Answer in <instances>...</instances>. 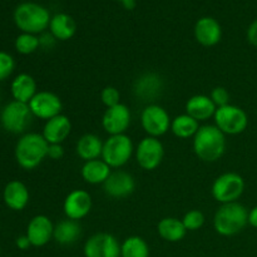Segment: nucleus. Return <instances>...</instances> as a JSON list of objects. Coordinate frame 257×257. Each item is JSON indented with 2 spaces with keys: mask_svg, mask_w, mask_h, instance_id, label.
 I'll return each instance as SVG.
<instances>
[{
  "mask_svg": "<svg viewBox=\"0 0 257 257\" xmlns=\"http://www.w3.org/2000/svg\"><path fill=\"white\" fill-rule=\"evenodd\" d=\"M28 104L33 115L40 119L49 120L55 115L62 114L60 112H62L63 103L60 98L55 93L47 92V90L37 93Z\"/></svg>",
  "mask_w": 257,
  "mask_h": 257,
  "instance_id": "nucleus-12",
  "label": "nucleus"
},
{
  "mask_svg": "<svg viewBox=\"0 0 257 257\" xmlns=\"http://www.w3.org/2000/svg\"><path fill=\"white\" fill-rule=\"evenodd\" d=\"M49 143L43 135L28 133L23 136L15 148V157L18 163L25 170H33L38 167L48 157Z\"/></svg>",
  "mask_w": 257,
  "mask_h": 257,
  "instance_id": "nucleus-3",
  "label": "nucleus"
},
{
  "mask_svg": "<svg viewBox=\"0 0 257 257\" xmlns=\"http://www.w3.org/2000/svg\"><path fill=\"white\" fill-rule=\"evenodd\" d=\"M211 100L215 103V105L217 108L225 107V105L230 104V93L226 88L223 87H216L213 88L212 92L210 94Z\"/></svg>",
  "mask_w": 257,
  "mask_h": 257,
  "instance_id": "nucleus-33",
  "label": "nucleus"
},
{
  "mask_svg": "<svg viewBox=\"0 0 257 257\" xmlns=\"http://www.w3.org/2000/svg\"><path fill=\"white\" fill-rule=\"evenodd\" d=\"M131 124V110L123 103L107 108L102 117V125L110 136L125 135Z\"/></svg>",
  "mask_w": 257,
  "mask_h": 257,
  "instance_id": "nucleus-13",
  "label": "nucleus"
},
{
  "mask_svg": "<svg viewBox=\"0 0 257 257\" xmlns=\"http://www.w3.org/2000/svg\"><path fill=\"white\" fill-rule=\"evenodd\" d=\"M100 100L107 108L114 107L120 103V93L115 87H105L100 92Z\"/></svg>",
  "mask_w": 257,
  "mask_h": 257,
  "instance_id": "nucleus-32",
  "label": "nucleus"
},
{
  "mask_svg": "<svg viewBox=\"0 0 257 257\" xmlns=\"http://www.w3.org/2000/svg\"><path fill=\"white\" fill-rule=\"evenodd\" d=\"M135 188V178L125 171H114L103 183V190H104L105 195L112 198L128 197L130 195H132Z\"/></svg>",
  "mask_w": 257,
  "mask_h": 257,
  "instance_id": "nucleus-15",
  "label": "nucleus"
},
{
  "mask_svg": "<svg viewBox=\"0 0 257 257\" xmlns=\"http://www.w3.org/2000/svg\"><path fill=\"white\" fill-rule=\"evenodd\" d=\"M103 143L104 142H102V140L98 136L93 135V133H87L79 138L75 151H77V155L84 162L98 160L99 157H102Z\"/></svg>",
  "mask_w": 257,
  "mask_h": 257,
  "instance_id": "nucleus-24",
  "label": "nucleus"
},
{
  "mask_svg": "<svg viewBox=\"0 0 257 257\" xmlns=\"http://www.w3.org/2000/svg\"><path fill=\"white\" fill-rule=\"evenodd\" d=\"M248 223L247 208L240 202L223 203L213 218V227L221 236H235Z\"/></svg>",
  "mask_w": 257,
  "mask_h": 257,
  "instance_id": "nucleus-2",
  "label": "nucleus"
},
{
  "mask_svg": "<svg viewBox=\"0 0 257 257\" xmlns=\"http://www.w3.org/2000/svg\"><path fill=\"white\" fill-rule=\"evenodd\" d=\"M53 235H54V225L47 216H35L28 225L27 236L32 246H35V247H42L47 245L53 238Z\"/></svg>",
  "mask_w": 257,
  "mask_h": 257,
  "instance_id": "nucleus-16",
  "label": "nucleus"
},
{
  "mask_svg": "<svg viewBox=\"0 0 257 257\" xmlns=\"http://www.w3.org/2000/svg\"><path fill=\"white\" fill-rule=\"evenodd\" d=\"M55 40L57 39H55L52 34H45L43 35L42 38H39L40 45H43L44 48H52L53 45H54Z\"/></svg>",
  "mask_w": 257,
  "mask_h": 257,
  "instance_id": "nucleus-37",
  "label": "nucleus"
},
{
  "mask_svg": "<svg viewBox=\"0 0 257 257\" xmlns=\"http://www.w3.org/2000/svg\"><path fill=\"white\" fill-rule=\"evenodd\" d=\"M40 47L39 38L34 34L23 33L15 40V48L20 54H32Z\"/></svg>",
  "mask_w": 257,
  "mask_h": 257,
  "instance_id": "nucleus-30",
  "label": "nucleus"
},
{
  "mask_svg": "<svg viewBox=\"0 0 257 257\" xmlns=\"http://www.w3.org/2000/svg\"><path fill=\"white\" fill-rule=\"evenodd\" d=\"M195 38L203 47H213L222 38L220 23L210 17H203L195 25Z\"/></svg>",
  "mask_w": 257,
  "mask_h": 257,
  "instance_id": "nucleus-18",
  "label": "nucleus"
},
{
  "mask_svg": "<svg viewBox=\"0 0 257 257\" xmlns=\"http://www.w3.org/2000/svg\"><path fill=\"white\" fill-rule=\"evenodd\" d=\"M17 246L20 248V250H27L32 246L28 236H20V237L17 238Z\"/></svg>",
  "mask_w": 257,
  "mask_h": 257,
  "instance_id": "nucleus-38",
  "label": "nucleus"
},
{
  "mask_svg": "<svg viewBox=\"0 0 257 257\" xmlns=\"http://www.w3.org/2000/svg\"><path fill=\"white\" fill-rule=\"evenodd\" d=\"M4 201L9 208L14 211H22L29 202V192L24 183L19 181H12L4 190Z\"/></svg>",
  "mask_w": 257,
  "mask_h": 257,
  "instance_id": "nucleus-22",
  "label": "nucleus"
},
{
  "mask_svg": "<svg viewBox=\"0 0 257 257\" xmlns=\"http://www.w3.org/2000/svg\"><path fill=\"white\" fill-rule=\"evenodd\" d=\"M193 151L200 160L205 162H216L226 151L225 133L216 125H201L193 137Z\"/></svg>",
  "mask_w": 257,
  "mask_h": 257,
  "instance_id": "nucleus-1",
  "label": "nucleus"
},
{
  "mask_svg": "<svg viewBox=\"0 0 257 257\" xmlns=\"http://www.w3.org/2000/svg\"><path fill=\"white\" fill-rule=\"evenodd\" d=\"M33 113L27 103L14 102L9 103L2 113V124L8 132L22 133L32 122Z\"/></svg>",
  "mask_w": 257,
  "mask_h": 257,
  "instance_id": "nucleus-9",
  "label": "nucleus"
},
{
  "mask_svg": "<svg viewBox=\"0 0 257 257\" xmlns=\"http://www.w3.org/2000/svg\"><path fill=\"white\" fill-rule=\"evenodd\" d=\"M64 156V148L62 145H49L48 148V157L50 160H60Z\"/></svg>",
  "mask_w": 257,
  "mask_h": 257,
  "instance_id": "nucleus-35",
  "label": "nucleus"
},
{
  "mask_svg": "<svg viewBox=\"0 0 257 257\" xmlns=\"http://www.w3.org/2000/svg\"><path fill=\"white\" fill-rule=\"evenodd\" d=\"M120 257H150V246L140 236H130L120 243Z\"/></svg>",
  "mask_w": 257,
  "mask_h": 257,
  "instance_id": "nucleus-29",
  "label": "nucleus"
},
{
  "mask_svg": "<svg viewBox=\"0 0 257 257\" xmlns=\"http://www.w3.org/2000/svg\"><path fill=\"white\" fill-rule=\"evenodd\" d=\"M12 93L15 100L29 103L37 94V83L29 74H19L12 83Z\"/></svg>",
  "mask_w": 257,
  "mask_h": 257,
  "instance_id": "nucleus-25",
  "label": "nucleus"
},
{
  "mask_svg": "<svg viewBox=\"0 0 257 257\" xmlns=\"http://www.w3.org/2000/svg\"><path fill=\"white\" fill-rule=\"evenodd\" d=\"M248 223H250L252 227L257 228V206L253 208H251L248 211Z\"/></svg>",
  "mask_w": 257,
  "mask_h": 257,
  "instance_id": "nucleus-39",
  "label": "nucleus"
},
{
  "mask_svg": "<svg viewBox=\"0 0 257 257\" xmlns=\"http://www.w3.org/2000/svg\"><path fill=\"white\" fill-rule=\"evenodd\" d=\"M80 235H82V227L79 222L67 218L54 226L53 238L60 245H72L79 240Z\"/></svg>",
  "mask_w": 257,
  "mask_h": 257,
  "instance_id": "nucleus-26",
  "label": "nucleus"
},
{
  "mask_svg": "<svg viewBox=\"0 0 257 257\" xmlns=\"http://www.w3.org/2000/svg\"><path fill=\"white\" fill-rule=\"evenodd\" d=\"M182 222L187 231L200 230L205 223V215L198 210H191L183 216Z\"/></svg>",
  "mask_w": 257,
  "mask_h": 257,
  "instance_id": "nucleus-31",
  "label": "nucleus"
},
{
  "mask_svg": "<svg viewBox=\"0 0 257 257\" xmlns=\"http://www.w3.org/2000/svg\"><path fill=\"white\" fill-rule=\"evenodd\" d=\"M49 29L50 34L55 39L65 42V40H69L70 38L74 37L77 24L70 15L64 14V13H58L50 19Z\"/></svg>",
  "mask_w": 257,
  "mask_h": 257,
  "instance_id": "nucleus-23",
  "label": "nucleus"
},
{
  "mask_svg": "<svg viewBox=\"0 0 257 257\" xmlns=\"http://www.w3.org/2000/svg\"><path fill=\"white\" fill-rule=\"evenodd\" d=\"M200 122L192 118L191 115L180 114L176 118H173L171 122V131L176 137L181 138V140H187L190 137H195L197 131L200 130Z\"/></svg>",
  "mask_w": 257,
  "mask_h": 257,
  "instance_id": "nucleus-28",
  "label": "nucleus"
},
{
  "mask_svg": "<svg viewBox=\"0 0 257 257\" xmlns=\"http://www.w3.org/2000/svg\"><path fill=\"white\" fill-rule=\"evenodd\" d=\"M50 14L44 7L35 3H23L15 9L14 22L20 30L28 34L43 33L50 24Z\"/></svg>",
  "mask_w": 257,
  "mask_h": 257,
  "instance_id": "nucleus-4",
  "label": "nucleus"
},
{
  "mask_svg": "<svg viewBox=\"0 0 257 257\" xmlns=\"http://www.w3.org/2000/svg\"><path fill=\"white\" fill-rule=\"evenodd\" d=\"M217 107L208 95L196 94L186 103V113L195 118L197 122H205L211 117H215Z\"/></svg>",
  "mask_w": 257,
  "mask_h": 257,
  "instance_id": "nucleus-20",
  "label": "nucleus"
},
{
  "mask_svg": "<svg viewBox=\"0 0 257 257\" xmlns=\"http://www.w3.org/2000/svg\"><path fill=\"white\" fill-rule=\"evenodd\" d=\"M110 173L112 171H110L109 166L99 158L84 162L82 171H80L83 180L89 185H100V183L103 185L109 177Z\"/></svg>",
  "mask_w": 257,
  "mask_h": 257,
  "instance_id": "nucleus-21",
  "label": "nucleus"
},
{
  "mask_svg": "<svg viewBox=\"0 0 257 257\" xmlns=\"http://www.w3.org/2000/svg\"><path fill=\"white\" fill-rule=\"evenodd\" d=\"M157 231L158 235L167 242H178L185 238L186 232H187L182 220H178L176 217L162 218L158 222Z\"/></svg>",
  "mask_w": 257,
  "mask_h": 257,
  "instance_id": "nucleus-27",
  "label": "nucleus"
},
{
  "mask_svg": "<svg viewBox=\"0 0 257 257\" xmlns=\"http://www.w3.org/2000/svg\"><path fill=\"white\" fill-rule=\"evenodd\" d=\"M63 210L69 220H82L92 210V197L84 190H73L65 197Z\"/></svg>",
  "mask_w": 257,
  "mask_h": 257,
  "instance_id": "nucleus-14",
  "label": "nucleus"
},
{
  "mask_svg": "<svg viewBox=\"0 0 257 257\" xmlns=\"http://www.w3.org/2000/svg\"><path fill=\"white\" fill-rule=\"evenodd\" d=\"M15 67L14 59L10 54L0 52V80L5 79L13 73Z\"/></svg>",
  "mask_w": 257,
  "mask_h": 257,
  "instance_id": "nucleus-34",
  "label": "nucleus"
},
{
  "mask_svg": "<svg viewBox=\"0 0 257 257\" xmlns=\"http://www.w3.org/2000/svg\"><path fill=\"white\" fill-rule=\"evenodd\" d=\"M165 148L158 138L146 137L138 143L136 148V160L141 168L153 171L162 163Z\"/></svg>",
  "mask_w": 257,
  "mask_h": 257,
  "instance_id": "nucleus-10",
  "label": "nucleus"
},
{
  "mask_svg": "<svg viewBox=\"0 0 257 257\" xmlns=\"http://www.w3.org/2000/svg\"><path fill=\"white\" fill-rule=\"evenodd\" d=\"M72 131L70 119L64 114H59L47 120L43 130V137L49 145H62Z\"/></svg>",
  "mask_w": 257,
  "mask_h": 257,
  "instance_id": "nucleus-19",
  "label": "nucleus"
},
{
  "mask_svg": "<svg viewBox=\"0 0 257 257\" xmlns=\"http://www.w3.org/2000/svg\"><path fill=\"white\" fill-rule=\"evenodd\" d=\"M245 191V181L238 173L226 172L218 176L212 183V197L220 203L237 202Z\"/></svg>",
  "mask_w": 257,
  "mask_h": 257,
  "instance_id": "nucleus-6",
  "label": "nucleus"
},
{
  "mask_svg": "<svg viewBox=\"0 0 257 257\" xmlns=\"http://www.w3.org/2000/svg\"><path fill=\"white\" fill-rule=\"evenodd\" d=\"M163 89V80L156 73H145L135 83L133 92L138 99L143 102L155 100Z\"/></svg>",
  "mask_w": 257,
  "mask_h": 257,
  "instance_id": "nucleus-17",
  "label": "nucleus"
},
{
  "mask_svg": "<svg viewBox=\"0 0 257 257\" xmlns=\"http://www.w3.org/2000/svg\"><path fill=\"white\" fill-rule=\"evenodd\" d=\"M123 4V7L128 10H132L136 7V0H118Z\"/></svg>",
  "mask_w": 257,
  "mask_h": 257,
  "instance_id": "nucleus-40",
  "label": "nucleus"
},
{
  "mask_svg": "<svg viewBox=\"0 0 257 257\" xmlns=\"http://www.w3.org/2000/svg\"><path fill=\"white\" fill-rule=\"evenodd\" d=\"M213 118L216 127L225 135H240L248 124V117L245 110L233 104L217 108Z\"/></svg>",
  "mask_w": 257,
  "mask_h": 257,
  "instance_id": "nucleus-7",
  "label": "nucleus"
},
{
  "mask_svg": "<svg viewBox=\"0 0 257 257\" xmlns=\"http://www.w3.org/2000/svg\"><path fill=\"white\" fill-rule=\"evenodd\" d=\"M133 152V142L127 135L110 136L103 143L102 160L110 168H120L131 160Z\"/></svg>",
  "mask_w": 257,
  "mask_h": 257,
  "instance_id": "nucleus-5",
  "label": "nucleus"
},
{
  "mask_svg": "<svg viewBox=\"0 0 257 257\" xmlns=\"http://www.w3.org/2000/svg\"><path fill=\"white\" fill-rule=\"evenodd\" d=\"M83 252L85 257H120V243L110 233L99 232L85 241Z\"/></svg>",
  "mask_w": 257,
  "mask_h": 257,
  "instance_id": "nucleus-11",
  "label": "nucleus"
},
{
  "mask_svg": "<svg viewBox=\"0 0 257 257\" xmlns=\"http://www.w3.org/2000/svg\"><path fill=\"white\" fill-rule=\"evenodd\" d=\"M247 40L253 45L257 47V19L251 23V25L247 29Z\"/></svg>",
  "mask_w": 257,
  "mask_h": 257,
  "instance_id": "nucleus-36",
  "label": "nucleus"
},
{
  "mask_svg": "<svg viewBox=\"0 0 257 257\" xmlns=\"http://www.w3.org/2000/svg\"><path fill=\"white\" fill-rule=\"evenodd\" d=\"M171 122L167 110L158 104H148L141 113V124L148 137L158 138L171 130Z\"/></svg>",
  "mask_w": 257,
  "mask_h": 257,
  "instance_id": "nucleus-8",
  "label": "nucleus"
}]
</instances>
